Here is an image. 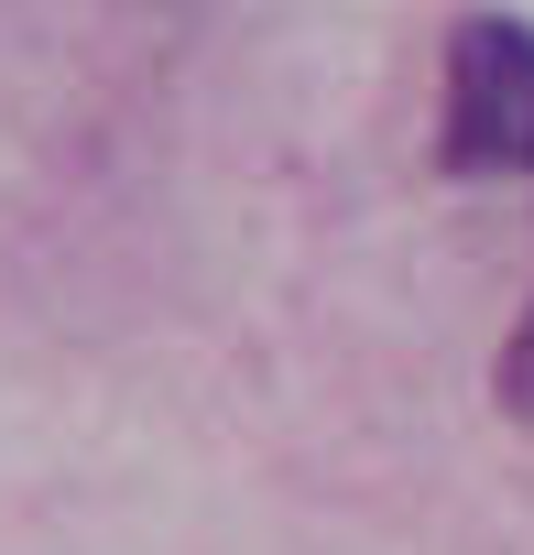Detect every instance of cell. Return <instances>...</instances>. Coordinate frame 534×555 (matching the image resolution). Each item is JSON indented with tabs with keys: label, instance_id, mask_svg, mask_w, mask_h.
I'll return each instance as SVG.
<instances>
[{
	"label": "cell",
	"instance_id": "obj_1",
	"mask_svg": "<svg viewBox=\"0 0 534 555\" xmlns=\"http://www.w3.org/2000/svg\"><path fill=\"white\" fill-rule=\"evenodd\" d=\"M436 164L469 185L534 175V23L469 12L447 34V99H436Z\"/></svg>",
	"mask_w": 534,
	"mask_h": 555
},
{
	"label": "cell",
	"instance_id": "obj_2",
	"mask_svg": "<svg viewBox=\"0 0 534 555\" xmlns=\"http://www.w3.org/2000/svg\"><path fill=\"white\" fill-rule=\"evenodd\" d=\"M491 403L534 436V306L512 317V338H501V360H491Z\"/></svg>",
	"mask_w": 534,
	"mask_h": 555
}]
</instances>
